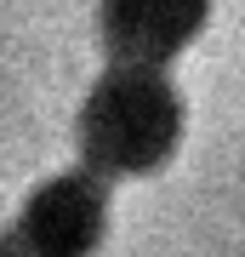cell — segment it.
I'll list each match as a JSON object with an SVG mask.
<instances>
[{"label": "cell", "mask_w": 245, "mask_h": 257, "mask_svg": "<svg viewBox=\"0 0 245 257\" xmlns=\"http://www.w3.org/2000/svg\"><path fill=\"white\" fill-rule=\"evenodd\" d=\"M165 126H171L165 97L137 92V80H126L120 92H109V97H103V109H97V143L109 149L120 166L148 160V155L165 143Z\"/></svg>", "instance_id": "cell-1"}, {"label": "cell", "mask_w": 245, "mask_h": 257, "mask_svg": "<svg viewBox=\"0 0 245 257\" xmlns=\"http://www.w3.org/2000/svg\"><path fill=\"white\" fill-rule=\"evenodd\" d=\"M131 12V35H165L177 40L188 23V0H126Z\"/></svg>", "instance_id": "cell-2"}]
</instances>
